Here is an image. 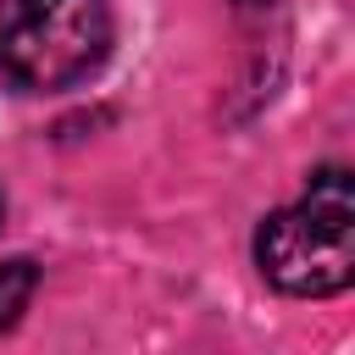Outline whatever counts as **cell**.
Instances as JSON below:
<instances>
[{"label": "cell", "instance_id": "7a4b0ae2", "mask_svg": "<svg viewBox=\"0 0 355 355\" xmlns=\"http://www.w3.org/2000/svg\"><path fill=\"white\" fill-rule=\"evenodd\" d=\"M111 50V0H0V72L17 89H67Z\"/></svg>", "mask_w": 355, "mask_h": 355}, {"label": "cell", "instance_id": "5b68a950", "mask_svg": "<svg viewBox=\"0 0 355 355\" xmlns=\"http://www.w3.org/2000/svg\"><path fill=\"white\" fill-rule=\"evenodd\" d=\"M0 222H6V200H0Z\"/></svg>", "mask_w": 355, "mask_h": 355}, {"label": "cell", "instance_id": "6da1fadb", "mask_svg": "<svg viewBox=\"0 0 355 355\" xmlns=\"http://www.w3.org/2000/svg\"><path fill=\"white\" fill-rule=\"evenodd\" d=\"M261 272L300 300H327L355 283V189L344 166H322L300 205L272 211L255 233Z\"/></svg>", "mask_w": 355, "mask_h": 355}, {"label": "cell", "instance_id": "3957f363", "mask_svg": "<svg viewBox=\"0 0 355 355\" xmlns=\"http://www.w3.org/2000/svg\"><path fill=\"white\" fill-rule=\"evenodd\" d=\"M33 283H39V272H33V261H6L0 266V333L28 311V300H33Z\"/></svg>", "mask_w": 355, "mask_h": 355}, {"label": "cell", "instance_id": "277c9868", "mask_svg": "<svg viewBox=\"0 0 355 355\" xmlns=\"http://www.w3.org/2000/svg\"><path fill=\"white\" fill-rule=\"evenodd\" d=\"M233 6H266V0H233Z\"/></svg>", "mask_w": 355, "mask_h": 355}]
</instances>
